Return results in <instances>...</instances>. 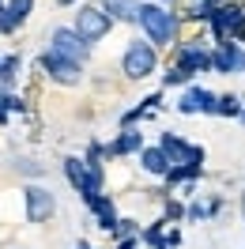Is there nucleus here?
I'll return each mask as SVG.
<instances>
[{"label": "nucleus", "instance_id": "nucleus-20", "mask_svg": "<svg viewBox=\"0 0 245 249\" xmlns=\"http://www.w3.org/2000/svg\"><path fill=\"white\" fill-rule=\"evenodd\" d=\"M162 83H166V87H170V83H174V87H177V83H189V76H185L181 68H177V64H174V68H170V72H166V79H162Z\"/></svg>", "mask_w": 245, "mask_h": 249}, {"label": "nucleus", "instance_id": "nucleus-2", "mask_svg": "<svg viewBox=\"0 0 245 249\" xmlns=\"http://www.w3.org/2000/svg\"><path fill=\"white\" fill-rule=\"evenodd\" d=\"M72 31L91 46V42H102V38L113 31V19H109L98 4H83V8L76 12V27H72Z\"/></svg>", "mask_w": 245, "mask_h": 249}, {"label": "nucleus", "instance_id": "nucleus-14", "mask_svg": "<svg viewBox=\"0 0 245 249\" xmlns=\"http://www.w3.org/2000/svg\"><path fill=\"white\" fill-rule=\"evenodd\" d=\"M132 151H143V132H136V128H124L121 136L109 143V155H132Z\"/></svg>", "mask_w": 245, "mask_h": 249}, {"label": "nucleus", "instance_id": "nucleus-18", "mask_svg": "<svg viewBox=\"0 0 245 249\" xmlns=\"http://www.w3.org/2000/svg\"><path fill=\"white\" fill-rule=\"evenodd\" d=\"M16 72H19V57H4V61H0V83H4V91H12Z\"/></svg>", "mask_w": 245, "mask_h": 249}, {"label": "nucleus", "instance_id": "nucleus-11", "mask_svg": "<svg viewBox=\"0 0 245 249\" xmlns=\"http://www.w3.org/2000/svg\"><path fill=\"white\" fill-rule=\"evenodd\" d=\"M177 113H215V94L208 87H189L177 98Z\"/></svg>", "mask_w": 245, "mask_h": 249}, {"label": "nucleus", "instance_id": "nucleus-12", "mask_svg": "<svg viewBox=\"0 0 245 249\" xmlns=\"http://www.w3.org/2000/svg\"><path fill=\"white\" fill-rule=\"evenodd\" d=\"M102 12H106L113 23H136L140 0H106V4H102Z\"/></svg>", "mask_w": 245, "mask_h": 249}, {"label": "nucleus", "instance_id": "nucleus-6", "mask_svg": "<svg viewBox=\"0 0 245 249\" xmlns=\"http://www.w3.org/2000/svg\"><path fill=\"white\" fill-rule=\"evenodd\" d=\"M211 72H219V76H238V72H245V49L238 46V42H219L211 53Z\"/></svg>", "mask_w": 245, "mask_h": 249}, {"label": "nucleus", "instance_id": "nucleus-25", "mask_svg": "<svg viewBox=\"0 0 245 249\" xmlns=\"http://www.w3.org/2000/svg\"><path fill=\"white\" fill-rule=\"evenodd\" d=\"M166 4H174V0H166Z\"/></svg>", "mask_w": 245, "mask_h": 249}, {"label": "nucleus", "instance_id": "nucleus-9", "mask_svg": "<svg viewBox=\"0 0 245 249\" xmlns=\"http://www.w3.org/2000/svg\"><path fill=\"white\" fill-rule=\"evenodd\" d=\"M31 8H34V0H4L0 4V34L19 31L27 23V16H31Z\"/></svg>", "mask_w": 245, "mask_h": 249}, {"label": "nucleus", "instance_id": "nucleus-15", "mask_svg": "<svg viewBox=\"0 0 245 249\" xmlns=\"http://www.w3.org/2000/svg\"><path fill=\"white\" fill-rule=\"evenodd\" d=\"M140 162H143V170H147V174H155V178H162V174L170 170L166 155H162L158 147H143V151H140Z\"/></svg>", "mask_w": 245, "mask_h": 249}, {"label": "nucleus", "instance_id": "nucleus-5", "mask_svg": "<svg viewBox=\"0 0 245 249\" xmlns=\"http://www.w3.org/2000/svg\"><path fill=\"white\" fill-rule=\"evenodd\" d=\"M158 151L166 155L170 166H189V162H204V151L192 147V143L177 140L174 132H162V140H158Z\"/></svg>", "mask_w": 245, "mask_h": 249}, {"label": "nucleus", "instance_id": "nucleus-19", "mask_svg": "<svg viewBox=\"0 0 245 249\" xmlns=\"http://www.w3.org/2000/svg\"><path fill=\"white\" fill-rule=\"evenodd\" d=\"M211 212H215V204H192V208H189L185 215H189V219H208Z\"/></svg>", "mask_w": 245, "mask_h": 249}, {"label": "nucleus", "instance_id": "nucleus-17", "mask_svg": "<svg viewBox=\"0 0 245 249\" xmlns=\"http://www.w3.org/2000/svg\"><path fill=\"white\" fill-rule=\"evenodd\" d=\"M215 113L238 117V113H242V98H238V94H215Z\"/></svg>", "mask_w": 245, "mask_h": 249}, {"label": "nucleus", "instance_id": "nucleus-13", "mask_svg": "<svg viewBox=\"0 0 245 249\" xmlns=\"http://www.w3.org/2000/svg\"><path fill=\"white\" fill-rule=\"evenodd\" d=\"M87 208L98 215V227H102V231H113V227H117V212H113V200H109V196H102V193H98V196H91V200H87Z\"/></svg>", "mask_w": 245, "mask_h": 249}, {"label": "nucleus", "instance_id": "nucleus-8", "mask_svg": "<svg viewBox=\"0 0 245 249\" xmlns=\"http://www.w3.org/2000/svg\"><path fill=\"white\" fill-rule=\"evenodd\" d=\"M27 219L31 223H46L53 212H57V200H53V193L49 189H42V185H27Z\"/></svg>", "mask_w": 245, "mask_h": 249}, {"label": "nucleus", "instance_id": "nucleus-21", "mask_svg": "<svg viewBox=\"0 0 245 249\" xmlns=\"http://www.w3.org/2000/svg\"><path fill=\"white\" fill-rule=\"evenodd\" d=\"M166 215H170V219H181V215H185V208H181V204H170Z\"/></svg>", "mask_w": 245, "mask_h": 249}, {"label": "nucleus", "instance_id": "nucleus-4", "mask_svg": "<svg viewBox=\"0 0 245 249\" xmlns=\"http://www.w3.org/2000/svg\"><path fill=\"white\" fill-rule=\"evenodd\" d=\"M49 53H57V57H64V61H72V64H83L87 53H91V46L72 27H57V31L49 34Z\"/></svg>", "mask_w": 245, "mask_h": 249}, {"label": "nucleus", "instance_id": "nucleus-24", "mask_svg": "<svg viewBox=\"0 0 245 249\" xmlns=\"http://www.w3.org/2000/svg\"><path fill=\"white\" fill-rule=\"evenodd\" d=\"M61 4H76V0H61Z\"/></svg>", "mask_w": 245, "mask_h": 249}, {"label": "nucleus", "instance_id": "nucleus-1", "mask_svg": "<svg viewBox=\"0 0 245 249\" xmlns=\"http://www.w3.org/2000/svg\"><path fill=\"white\" fill-rule=\"evenodd\" d=\"M136 23L143 27V34H147L151 46H170V42L177 38V16H174L170 8H162V4H140Z\"/></svg>", "mask_w": 245, "mask_h": 249}, {"label": "nucleus", "instance_id": "nucleus-27", "mask_svg": "<svg viewBox=\"0 0 245 249\" xmlns=\"http://www.w3.org/2000/svg\"><path fill=\"white\" fill-rule=\"evenodd\" d=\"M0 94H4V91H0Z\"/></svg>", "mask_w": 245, "mask_h": 249}, {"label": "nucleus", "instance_id": "nucleus-23", "mask_svg": "<svg viewBox=\"0 0 245 249\" xmlns=\"http://www.w3.org/2000/svg\"><path fill=\"white\" fill-rule=\"evenodd\" d=\"M242 215H245V193H242Z\"/></svg>", "mask_w": 245, "mask_h": 249}, {"label": "nucleus", "instance_id": "nucleus-22", "mask_svg": "<svg viewBox=\"0 0 245 249\" xmlns=\"http://www.w3.org/2000/svg\"><path fill=\"white\" fill-rule=\"evenodd\" d=\"M76 249H91V246H87V242H79V246H76Z\"/></svg>", "mask_w": 245, "mask_h": 249}, {"label": "nucleus", "instance_id": "nucleus-26", "mask_svg": "<svg viewBox=\"0 0 245 249\" xmlns=\"http://www.w3.org/2000/svg\"><path fill=\"white\" fill-rule=\"evenodd\" d=\"M0 4H4V0H0Z\"/></svg>", "mask_w": 245, "mask_h": 249}, {"label": "nucleus", "instance_id": "nucleus-7", "mask_svg": "<svg viewBox=\"0 0 245 249\" xmlns=\"http://www.w3.org/2000/svg\"><path fill=\"white\" fill-rule=\"evenodd\" d=\"M42 72H46L49 79H57V83H64V87H72V83H79V79H83V72H79V68H83V64H72V61H64V57H57V53H42Z\"/></svg>", "mask_w": 245, "mask_h": 249}, {"label": "nucleus", "instance_id": "nucleus-16", "mask_svg": "<svg viewBox=\"0 0 245 249\" xmlns=\"http://www.w3.org/2000/svg\"><path fill=\"white\" fill-rule=\"evenodd\" d=\"M200 170H204V162H189V166H170V170L162 174V178H166L170 185H177V181H192V178H196Z\"/></svg>", "mask_w": 245, "mask_h": 249}, {"label": "nucleus", "instance_id": "nucleus-3", "mask_svg": "<svg viewBox=\"0 0 245 249\" xmlns=\"http://www.w3.org/2000/svg\"><path fill=\"white\" fill-rule=\"evenodd\" d=\"M155 64H158V57H155L151 42H132V46L124 49V57H121V68H124L128 79H147L155 72Z\"/></svg>", "mask_w": 245, "mask_h": 249}, {"label": "nucleus", "instance_id": "nucleus-10", "mask_svg": "<svg viewBox=\"0 0 245 249\" xmlns=\"http://www.w3.org/2000/svg\"><path fill=\"white\" fill-rule=\"evenodd\" d=\"M177 68H181L189 79L196 76V72H211V53L200 49L196 42H192V46H181V53H177Z\"/></svg>", "mask_w": 245, "mask_h": 249}]
</instances>
